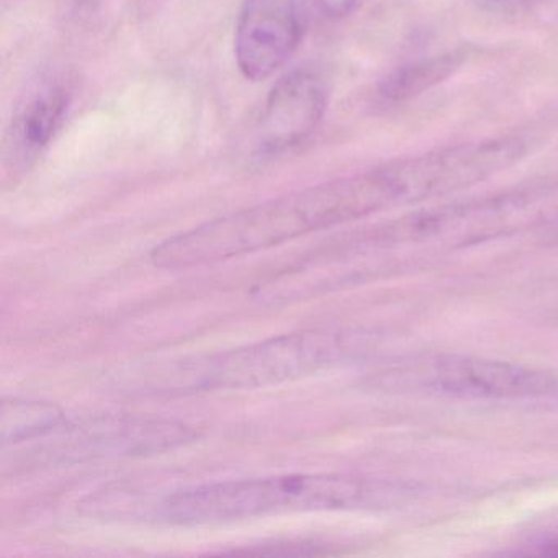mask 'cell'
<instances>
[{
  "mask_svg": "<svg viewBox=\"0 0 558 558\" xmlns=\"http://www.w3.org/2000/svg\"><path fill=\"white\" fill-rule=\"evenodd\" d=\"M68 420L70 417L66 413L50 401L27 398L4 400L0 411L2 446H21L48 439L57 434Z\"/></svg>",
  "mask_w": 558,
  "mask_h": 558,
  "instance_id": "cell-10",
  "label": "cell"
},
{
  "mask_svg": "<svg viewBox=\"0 0 558 558\" xmlns=\"http://www.w3.org/2000/svg\"><path fill=\"white\" fill-rule=\"evenodd\" d=\"M197 437V430L181 421L109 414L80 423L68 420L57 434L45 439L47 446L41 453L61 462L135 459L179 449Z\"/></svg>",
  "mask_w": 558,
  "mask_h": 558,
  "instance_id": "cell-6",
  "label": "cell"
},
{
  "mask_svg": "<svg viewBox=\"0 0 558 558\" xmlns=\"http://www.w3.org/2000/svg\"><path fill=\"white\" fill-rule=\"evenodd\" d=\"M390 390L470 401H558V372L496 359L434 354L385 372Z\"/></svg>",
  "mask_w": 558,
  "mask_h": 558,
  "instance_id": "cell-5",
  "label": "cell"
},
{
  "mask_svg": "<svg viewBox=\"0 0 558 558\" xmlns=\"http://www.w3.org/2000/svg\"><path fill=\"white\" fill-rule=\"evenodd\" d=\"M545 554L558 555V538H554V541L548 542L547 548H545Z\"/></svg>",
  "mask_w": 558,
  "mask_h": 558,
  "instance_id": "cell-13",
  "label": "cell"
},
{
  "mask_svg": "<svg viewBox=\"0 0 558 558\" xmlns=\"http://www.w3.org/2000/svg\"><path fill=\"white\" fill-rule=\"evenodd\" d=\"M393 493L388 483L365 476L290 473L175 489L156 501L149 515L172 525L228 524L292 512L378 508Z\"/></svg>",
  "mask_w": 558,
  "mask_h": 558,
  "instance_id": "cell-2",
  "label": "cell"
},
{
  "mask_svg": "<svg viewBox=\"0 0 558 558\" xmlns=\"http://www.w3.org/2000/svg\"><path fill=\"white\" fill-rule=\"evenodd\" d=\"M326 104L325 86L315 74L293 71L283 77L260 117V151L277 155L305 142L322 123Z\"/></svg>",
  "mask_w": 558,
  "mask_h": 558,
  "instance_id": "cell-8",
  "label": "cell"
},
{
  "mask_svg": "<svg viewBox=\"0 0 558 558\" xmlns=\"http://www.w3.org/2000/svg\"><path fill=\"white\" fill-rule=\"evenodd\" d=\"M71 102L70 87L45 83L19 107L5 136V166L14 172L31 168L53 142Z\"/></svg>",
  "mask_w": 558,
  "mask_h": 558,
  "instance_id": "cell-9",
  "label": "cell"
},
{
  "mask_svg": "<svg viewBox=\"0 0 558 558\" xmlns=\"http://www.w3.org/2000/svg\"><path fill=\"white\" fill-rule=\"evenodd\" d=\"M325 545L308 541H276L238 548L233 554L250 555H316L326 554Z\"/></svg>",
  "mask_w": 558,
  "mask_h": 558,
  "instance_id": "cell-12",
  "label": "cell"
},
{
  "mask_svg": "<svg viewBox=\"0 0 558 558\" xmlns=\"http://www.w3.org/2000/svg\"><path fill=\"white\" fill-rule=\"evenodd\" d=\"M558 223V181L411 211L351 241L362 263L407 251L462 250Z\"/></svg>",
  "mask_w": 558,
  "mask_h": 558,
  "instance_id": "cell-4",
  "label": "cell"
},
{
  "mask_svg": "<svg viewBox=\"0 0 558 558\" xmlns=\"http://www.w3.org/2000/svg\"><path fill=\"white\" fill-rule=\"evenodd\" d=\"M403 204L400 179L388 162L198 225L159 243L149 259L169 270L221 263Z\"/></svg>",
  "mask_w": 558,
  "mask_h": 558,
  "instance_id": "cell-1",
  "label": "cell"
},
{
  "mask_svg": "<svg viewBox=\"0 0 558 558\" xmlns=\"http://www.w3.org/2000/svg\"><path fill=\"white\" fill-rule=\"evenodd\" d=\"M303 34L299 0H244L234 35L238 68L259 83L295 53Z\"/></svg>",
  "mask_w": 558,
  "mask_h": 558,
  "instance_id": "cell-7",
  "label": "cell"
},
{
  "mask_svg": "<svg viewBox=\"0 0 558 558\" xmlns=\"http://www.w3.org/2000/svg\"><path fill=\"white\" fill-rule=\"evenodd\" d=\"M541 2H545V0H518V4L522 5H535L541 4Z\"/></svg>",
  "mask_w": 558,
  "mask_h": 558,
  "instance_id": "cell-14",
  "label": "cell"
},
{
  "mask_svg": "<svg viewBox=\"0 0 558 558\" xmlns=\"http://www.w3.org/2000/svg\"><path fill=\"white\" fill-rule=\"evenodd\" d=\"M371 335L344 328H318L274 336L243 348L182 359L140 372L142 390L155 393L256 390L299 380L364 354Z\"/></svg>",
  "mask_w": 558,
  "mask_h": 558,
  "instance_id": "cell-3",
  "label": "cell"
},
{
  "mask_svg": "<svg viewBox=\"0 0 558 558\" xmlns=\"http://www.w3.org/2000/svg\"><path fill=\"white\" fill-rule=\"evenodd\" d=\"M462 58L456 53L437 54L414 61L395 70L378 87L381 102L397 106L420 97L452 76L459 70Z\"/></svg>",
  "mask_w": 558,
  "mask_h": 558,
  "instance_id": "cell-11",
  "label": "cell"
}]
</instances>
